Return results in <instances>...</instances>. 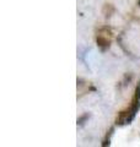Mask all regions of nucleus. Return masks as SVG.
Masks as SVG:
<instances>
[{
    "label": "nucleus",
    "instance_id": "obj_1",
    "mask_svg": "<svg viewBox=\"0 0 140 147\" xmlns=\"http://www.w3.org/2000/svg\"><path fill=\"white\" fill-rule=\"evenodd\" d=\"M111 40H112V31L109 27H101V28L97 31V38H96V42L97 45L102 49L105 50L107 49L111 45Z\"/></svg>",
    "mask_w": 140,
    "mask_h": 147
},
{
    "label": "nucleus",
    "instance_id": "obj_2",
    "mask_svg": "<svg viewBox=\"0 0 140 147\" xmlns=\"http://www.w3.org/2000/svg\"><path fill=\"white\" fill-rule=\"evenodd\" d=\"M139 4H140V0H139Z\"/></svg>",
    "mask_w": 140,
    "mask_h": 147
}]
</instances>
